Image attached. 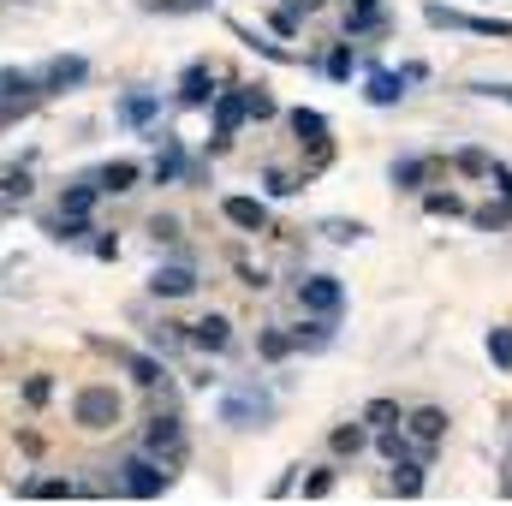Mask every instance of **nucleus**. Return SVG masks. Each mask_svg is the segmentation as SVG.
<instances>
[{"label":"nucleus","mask_w":512,"mask_h":506,"mask_svg":"<svg viewBox=\"0 0 512 506\" xmlns=\"http://www.w3.org/2000/svg\"><path fill=\"white\" fill-rule=\"evenodd\" d=\"M137 185V161H108L96 173V191H131Z\"/></svg>","instance_id":"obj_18"},{"label":"nucleus","mask_w":512,"mask_h":506,"mask_svg":"<svg viewBox=\"0 0 512 506\" xmlns=\"http://www.w3.org/2000/svg\"><path fill=\"white\" fill-rule=\"evenodd\" d=\"M36 78H42V90H48V96H54V90H78V84L90 78V60H84V54H54Z\"/></svg>","instance_id":"obj_7"},{"label":"nucleus","mask_w":512,"mask_h":506,"mask_svg":"<svg viewBox=\"0 0 512 506\" xmlns=\"http://www.w3.org/2000/svg\"><path fill=\"white\" fill-rule=\"evenodd\" d=\"M149 346H155V352H179V346H185V334H173V328H155V334H149Z\"/></svg>","instance_id":"obj_29"},{"label":"nucleus","mask_w":512,"mask_h":506,"mask_svg":"<svg viewBox=\"0 0 512 506\" xmlns=\"http://www.w3.org/2000/svg\"><path fill=\"white\" fill-rule=\"evenodd\" d=\"M245 114H251V90H221L215 96V137H233Z\"/></svg>","instance_id":"obj_11"},{"label":"nucleus","mask_w":512,"mask_h":506,"mask_svg":"<svg viewBox=\"0 0 512 506\" xmlns=\"http://www.w3.org/2000/svg\"><path fill=\"white\" fill-rule=\"evenodd\" d=\"M24 495H36V501H54V495H72V483H66V477H36V483H24Z\"/></svg>","instance_id":"obj_24"},{"label":"nucleus","mask_w":512,"mask_h":506,"mask_svg":"<svg viewBox=\"0 0 512 506\" xmlns=\"http://www.w3.org/2000/svg\"><path fill=\"white\" fill-rule=\"evenodd\" d=\"M149 292H155V298H191V292H197V268H191V262H161V268L149 274Z\"/></svg>","instance_id":"obj_8"},{"label":"nucleus","mask_w":512,"mask_h":506,"mask_svg":"<svg viewBox=\"0 0 512 506\" xmlns=\"http://www.w3.org/2000/svg\"><path fill=\"white\" fill-rule=\"evenodd\" d=\"M364 423H370V429H393V423H399V405H393V399H370V405H364Z\"/></svg>","instance_id":"obj_21"},{"label":"nucleus","mask_w":512,"mask_h":506,"mask_svg":"<svg viewBox=\"0 0 512 506\" xmlns=\"http://www.w3.org/2000/svg\"><path fill=\"white\" fill-rule=\"evenodd\" d=\"M298 304H304L310 316L340 322V310H346V286H340L334 274H310V280H298Z\"/></svg>","instance_id":"obj_3"},{"label":"nucleus","mask_w":512,"mask_h":506,"mask_svg":"<svg viewBox=\"0 0 512 506\" xmlns=\"http://www.w3.org/2000/svg\"><path fill=\"white\" fill-rule=\"evenodd\" d=\"M453 167H459V173H489V179H495V155H483V149H459Z\"/></svg>","instance_id":"obj_22"},{"label":"nucleus","mask_w":512,"mask_h":506,"mask_svg":"<svg viewBox=\"0 0 512 506\" xmlns=\"http://www.w3.org/2000/svg\"><path fill=\"white\" fill-rule=\"evenodd\" d=\"M221 209H227V221H233V227H245V233H268V209H262L256 197H227Z\"/></svg>","instance_id":"obj_12"},{"label":"nucleus","mask_w":512,"mask_h":506,"mask_svg":"<svg viewBox=\"0 0 512 506\" xmlns=\"http://www.w3.org/2000/svg\"><path fill=\"white\" fill-rule=\"evenodd\" d=\"M256 352H262V358H286V352H292V334H262Z\"/></svg>","instance_id":"obj_27"},{"label":"nucleus","mask_w":512,"mask_h":506,"mask_svg":"<svg viewBox=\"0 0 512 506\" xmlns=\"http://www.w3.org/2000/svg\"><path fill=\"white\" fill-rule=\"evenodd\" d=\"M262 185H268V191H274V197H286V191H292V179H286V173H280V167H268V173H262Z\"/></svg>","instance_id":"obj_30"},{"label":"nucleus","mask_w":512,"mask_h":506,"mask_svg":"<svg viewBox=\"0 0 512 506\" xmlns=\"http://www.w3.org/2000/svg\"><path fill=\"white\" fill-rule=\"evenodd\" d=\"M405 84H411L405 72H399V78H393V72H370V90H364V96H370L376 108H393V102L405 96Z\"/></svg>","instance_id":"obj_16"},{"label":"nucleus","mask_w":512,"mask_h":506,"mask_svg":"<svg viewBox=\"0 0 512 506\" xmlns=\"http://www.w3.org/2000/svg\"><path fill=\"white\" fill-rule=\"evenodd\" d=\"M423 179H429V155H399L393 161V185L399 191H423Z\"/></svg>","instance_id":"obj_15"},{"label":"nucleus","mask_w":512,"mask_h":506,"mask_svg":"<svg viewBox=\"0 0 512 506\" xmlns=\"http://www.w3.org/2000/svg\"><path fill=\"white\" fill-rule=\"evenodd\" d=\"M143 453L161 459V465H179V459H185V423H179V417H149Z\"/></svg>","instance_id":"obj_4"},{"label":"nucleus","mask_w":512,"mask_h":506,"mask_svg":"<svg viewBox=\"0 0 512 506\" xmlns=\"http://www.w3.org/2000/svg\"><path fill=\"white\" fill-rule=\"evenodd\" d=\"M328 489H334V471H316V477L304 483V495H328Z\"/></svg>","instance_id":"obj_31"},{"label":"nucleus","mask_w":512,"mask_h":506,"mask_svg":"<svg viewBox=\"0 0 512 506\" xmlns=\"http://www.w3.org/2000/svg\"><path fill=\"white\" fill-rule=\"evenodd\" d=\"M167 483H173V471H167L161 459H149V453H137V459H126V465H120V489H126V495H137V501H155Z\"/></svg>","instance_id":"obj_2"},{"label":"nucleus","mask_w":512,"mask_h":506,"mask_svg":"<svg viewBox=\"0 0 512 506\" xmlns=\"http://www.w3.org/2000/svg\"><path fill=\"white\" fill-rule=\"evenodd\" d=\"M405 435H411L423 453H435V447H441V435H447V411H441V405H417V411L405 417Z\"/></svg>","instance_id":"obj_9"},{"label":"nucleus","mask_w":512,"mask_h":506,"mask_svg":"<svg viewBox=\"0 0 512 506\" xmlns=\"http://www.w3.org/2000/svg\"><path fill=\"white\" fill-rule=\"evenodd\" d=\"M78 423H84V429L120 423V393H114V387H84V393H78Z\"/></svg>","instance_id":"obj_6"},{"label":"nucleus","mask_w":512,"mask_h":506,"mask_svg":"<svg viewBox=\"0 0 512 506\" xmlns=\"http://www.w3.org/2000/svg\"><path fill=\"white\" fill-rule=\"evenodd\" d=\"M352 66H358V54H352L346 42H334V54H328V78H352Z\"/></svg>","instance_id":"obj_26"},{"label":"nucleus","mask_w":512,"mask_h":506,"mask_svg":"<svg viewBox=\"0 0 512 506\" xmlns=\"http://www.w3.org/2000/svg\"><path fill=\"white\" fill-rule=\"evenodd\" d=\"M185 173V149H179V137H167V149H161V161H155V179L167 185V179H179Z\"/></svg>","instance_id":"obj_20"},{"label":"nucleus","mask_w":512,"mask_h":506,"mask_svg":"<svg viewBox=\"0 0 512 506\" xmlns=\"http://www.w3.org/2000/svg\"><path fill=\"white\" fill-rule=\"evenodd\" d=\"M382 24V0H352V12H346V36H364V30H376Z\"/></svg>","instance_id":"obj_19"},{"label":"nucleus","mask_w":512,"mask_h":506,"mask_svg":"<svg viewBox=\"0 0 512 506\" xmlns=\"http://www.w3.org/2000/svg\"><path fill=\"white\" fill-rule=\"evenodd\" d=\"M322 233H328V239H340V245H352V239H358V233H364V227H358V221H328V227H322Z\"/></svg>","instance_id":"obj_28"},{"label":"nucleus","mask_w":512,"mask_h":506,"mask_svg":"<svg viewBox=\"0 0 512 506\" xmlns=\"http://www.w3.org/2000/svg\"><path fill=\"white\" fill-rule=\"evenodd\" d=\"M298 6H304V12H316V6H322V0H292V12H298Z\"/></svg>","instance_id":"obj_34"},{"label":"nucleus","mask_w":512,"mask_h":506,"mask_svg":"<svg viewBox=\"0 0 512 506\" xmlns=\"http://www.w3.org/2000/svg\"><path fill=\"white\" fill-rule=\"evenodd\" d=\"M268 417H274V399H268L256 381L233 387V393L221 399V423H227V429H262Z\"/></svg>","instance_id":"obj_1"},{"label":"nucleus","mask_w":512,"mask_h":506,"mask_svg":"<svg viewBox=\"0 0 512 506\" xmlns=\"http://www.w3.org/2000/svg\"><path fill=\"white\" fill-rule=\"evenodd\" d=\"M209 78H215L209 66H185V78H179V102H185V108H203V102L215 96V90H209Z\"/></svg>","instance_id":"obj_14"},{"label":"nucleus","mask_w":512,"mask_h":506,"mask_svg":"<svg viewBox=\"0 0 512 506\" xmlns=\"http://www.w3.org/2000/svg\"><path fill=\"white\" fill-rule=\"evenodd\" d=\"M483 96H495V102H512V84H477Z\"/></svg>","instance_id":"obj_32"},{"label":"nucleus","mask_w":512,"mask_h":506,"mask_svg":"<svg viewBox=\"0 0 512 506\" xmlns=\"http://www.w3.org/2000/svg\"><path fill=\"white\" fill-rule=\"evenodd\" d=\"M489 358H495V370H512V328L489 334Z\"/></svg>","instance_id":"obj_25"},{"label":"nucleus","mask_w":512,"mask_h":506,"mask_svg":"<svg viewBox=\"0 0 512 506\" xmlns=\"http://www.w3.org/2000/svg\"><path fill=\"white\" fill-rule=\"evenodd\" d=\"M185 346H197V352H227V346H233V322H227V316H203V322L185 328Z\"/></svg>","instance_id":"obj_10"},{"label":"nucleus","mask_w":512,"mask_h":506,"mask_svg":"<svg viewBox=\"0 0 512 506\" xmlns=\"http://www.w3.org/2000/svg\"><path fill=\"white\" fill-rule=\"evenodd\" d=\"M6 120H18V108H12V102H0V126H6Z\"/></svg>","instance_id":"obj_33"},{"label":"nucleus","mask_w":512,"mask_h":506,"mask_svg":"<svg viewBox=\"0 0 512 506\" xmlns=\"http://www.w3.org/2000/svg\"><path fill=\"white\" fill-rule=\"evenodd\" d=\"M334 453H352V459H358V453H364V423H340V429H334Z\"/></svg>","instance_id":"obj_23"},{"label":"nucleus","mask_w":512,"mask_h":506,"mask_svg":"<svg viewBox=\"0 0 512 506\" xmlns=\"http://www.w3.org/2000/svg\"><path fill=\"white\" fill-rule=\"evenodd\" d=\"M155 114H161L155 90H131V96H120V120H126V126H149Z\"/></svg>","instance_id":"obj_13"},{"label":"nucleus","mask_w":512,"mask_h":506,"mask_svg":"<svg viewBox=\"0 0 512 506\" xmlns=\"http://www.w3.org/2000/svg\"><path fill=\"white\" fill-rule=\"evenodd\" d=\"M292 131H298L304 143H316V149H328V120H322L316 108H292Z\"/></svg>","instance_id":"obj_17"},{"label":"nucleus","mask_w":512,"mask_h":506,"mask_svg":"<svg viewBox=\"0 0 512 506\" xmlns=\"http://www.w3.org/2000/svg\"><path fill=\"white\" fill-rule=\"evenodd\" d=\"M423 18H429V24H447V30H471V36H512L507 18H471V12H453V6H441V0H429Z\"/></svg>","instance_id":"obj_5"}]
</instances>
